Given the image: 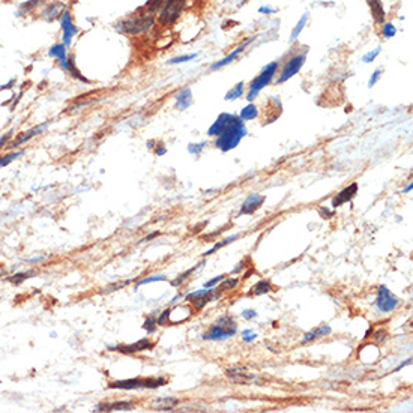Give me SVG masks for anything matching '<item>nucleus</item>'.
<instances>
[{
	"mask_svg": "<svg viewBox=\"0 0 413 413\" xmlns=\"http://www.w3.org/2000/svg\"><path fill=\"white\" fill-rule=\"evenodd\" d=\"M57 65H59V68L60 69H63L65 72H68L72 78H75V80H80V81H83V83H91V80H88L81 72H80V69L75 66V57L74 56H68L65 60H59L57 62Z\"/></svg>",
	"mask_w": 413,
	"mask_h": 413,
	"instance_id": "15",
	"label": "nucleus"
},
{
	"mask_svg": "<svg viewBox=\"0 0 413 413\" xmlns=\"http://www.w3.org/2000/svg\"><path fill=\"white\" fill-rule=\"evenodd\" d=\"M239 237V234H233V236H228V237H225V239H222V240H219L218 243H215L207 253H205V256H210V254H213V253H216L218 250H221L222 246H225V245H228V243H231L234 239H237Z\"/></svg>",
	"mask_w": 413,
	"mask_h": 413,
	"instance_id": "32",
	"label": "nucleus"
},
{
	"mask_svg": "<svg viewBox=\"0 0 413 413\" xmlns=\"http://www.w3.org/2000/svg\"><path fill=\"white\" fill-rule=\"evenodd\" d=\"M175 101H176V108L178 110H187V108H190V105L193 104V92H191V89L185 88V89L179 91L175 95Z\"/></svg>",
	"mask_w": 413,
	"mask_h": 413,
	"instance_id": "21",
	"label": "nucleus"
},
{
	"mask_svg": "<svg viewBox=\"0 0 413 413\" xmlns=\"http://www.w3.org/2000/svg\"><path fill=\"white\" fill-rule=\"evenodd\" d=\"M206 141H200V143H190L188 144V152L193 153V155H200L202 150L206 147Z\"/></svg>",
	"mask_w": 413,
	"mask_h": 413,
	"instance_id": "41",
	"label": "nucleus"
},
{
	"mask_svg": "<svg viewBox=\"0 0 413 413\" xmlns=\"http://www.w3.org/2000/svg\"><path fill=\"white\" fill-rule=\"evenodd\" d=\"M329 334H331V327H329L327 324L318 326V327L312 329L308 334L304 335L302 343H310V341H314V340H317V338H320V337H324V335H329Z\"/></svg>",
	"mask_w": 413,
	"mask_h": 413,
	"instance_id": "25",
	"label": "nucleus"
},
{
	"mask_svg": "<svg viewBox=\"0 0 413 413\" xmlns=\"http://www.w3.org/2000/svg\"><path fill=\"white\" fill-rule=\"evenodd\" d=\"M272 290V284L269 280H260L251 290L253 296H260V295H266Z\"/></svg>",
	"mask_w": 413,
	"mask_h": 413,
	"instance_id": "27",
	"label": "nucleus"
},
{
	"mask_svg": "<svg viewBox=\"0 0 413 413\" xmlns=\"http://www.w3.org/2000/svg\"><path fill=\"white\" fill-rule=\"evenodd\" d=\"M45 2H47V0H27V2H23V3H20V6H18L15 15H17V17H26V15L35 12L36 8H39V6L44 5Z\"/></svg>",
	"mask_w": 413,
	"mask_h": 413,
	"instance_id": "22",
	"label": "nucleus"
},
{
	"mask_svg": "<svg viewBox=\"0 0 413 413\" xmlns=\"http://www.w3.org/2000/svg\"><path fill=\"white\" fill-rule=\"evenodd\" d=\"M382 74H383V71L380 69V68H377L374 72H373V75L370 77V81H368V88H373L377 81H379V78L382 77Z\"/></svg>",
	"mask_w": 413,
	"mask_h": 413,
	"instance_id": "43",
	"label": "nucleus"
},
{
	"mask_svg": "<svg viewBox=\"0 0 413 413\" xmlns=\"http://www.w3.org/2000/svg\"><path fill=\"white\" fill-rule=\"evenodd\" d=\"M380 53H382V48L377 47V48L368 51L367 54H364V56H362V62H364V63H371V62H374V60L377 59V56H379Z\"/></svg>",
	"mask_w": 413,
	"mask_h": 413,
	"instance_id": "40",
	"label": "nucleus"
},
{
	"mask_svg": "<svg viewBox=\"0 0 413 413\" xmlns=\"http://www.w3.org/2000/svg\"><path fill=\"white\" fill-rule=\"evenodd\" d=\"M66 11V5L60 0H56V2H51V3H47L41 12H39V18L44 20L45 23H53L56 20H59L62 17V14Z\"/></svg>",
	"mask_w": 413,
	"mask_h": 413,
	"instance_id": "11",
	"label": "nucleus"
},
{
	"mask_svg": "<svg viewBox=\"0 0 413 413\" xmlns=\"http://www.w3.org/2000/svg\"><path fill=\"white\" fill-rule=\"evenodd\" d=\"M131 283V280H126V281H123V283H117V284H114V286H110V287H107L104 292L107 293V292H114V290H119V289H122V287H125V286H128Z\"/></svg>",
	"mask_w": 413,
	"mask_h": 413,
	"instance_id": "48",
	"label": "nucleus"
},
{
	"mask_svg": "<svg viewBox=\"0 0 413 413\" xmlns=\"http://www.w3.org/2000/svg\"><path fill=\"white\" fill-rule=\"evenodd\" d=\"M305 60H307V50L304 51H298L296 54H293L281 68L280 71V77L277 78V85H283L286 81H289L292 77H295L301 68L305 65Z\"/></svg>",
	"mask_w": 413,
	"mask_h": 413,
	"instance_id": "7",
	"label": "nucleus"
},
{
	"mask_svg": "<svg viewBox=\"0 0 413 413\" xmlns=\"http://www.w3.org/2000/svg\"><path fill=\"white\" fill-rule=\"evenodd\" d=\"M257 116H259V108H257L253 103L245 105V107L240 110V114H239V117H240L242 120H253V119H256Z\"/></svg>",
	"mask_w": 413,
	"mask_h": 413,
	"instance_id": "28",
	"label": "nucleus"
},
{
	"mask_svg": "<svg viewBox=\"0 0 413 413\" xmlns=\"http://www.w3.org/2000/svg\"><path fill=\"white\" fill-rule=\"evenodd\" d=\"M259 12L263 14V15H272V14H277V9L271 8V6H260L259 8Z\"/></svg>",
	"mask_w": 413,
	"mask_h": 413,
	"instance_id": "49",
	"label": "nucleus"
},
{
	"mask_svg": "<svg viewBox=\"0 0 413 413\" xmlns=\"http://www.w3.org/2000/svg\"><path fill=\"white\" fill-rule=\"evenodd\" d=\"M243 265H245V263H243V262H240V263H239V265L233 269V274H239V272H242V271H243V268H245Z\"/></svg>",
	"mask_w": 413,
	"mask_h": 413,
	"instance_id": "54",
	"label": "nucleus"
},
{
	"mask_svg": "<svg viewBox=\"0 0 413 413\" xmlns=\"http://www.w3.org/2000/svg\"><path fill=\"white\" fill-rule=\"evenodd\" d=\"M237 332V324L234 321V318L228 314L221 315L203 335L205 340L209 341H216V340H225L233 337Z\"/></svg>",
	"mask_w": 413,
	"mask_h": 413,
	"instance_id": "3",
	"label": "nucleus"
},
{
	"mask_svg": "<svg viewBox=\"0 0 413 413\" xmlns=\"http://www.w3.org/2000/svg\"><path fill=\"white\" fill-rule=\"evenodd\" d=\"M242 317L243 318H246V320H253V318H256L257 317V312L254 310H245L243 312H242Z\"/></svg>",
	"mask_w": 413,
	"mask_h": 413,
	"instance_id": "51",
	"label": "nucleus"
},
{
	"mask_svg": "<svg viewBox=\"0 0 413 413\" xmlns=\"http://www.w3.org/2000/svg\"><path fill=\"white\" fill-rule=\"evenodd\" d=\"M167 383V379L164 377H153V379H128V380H117L108 385L111 389H123V391H132V389H156Z\"/></svg>",
	"mask_w": 413,
	"mask_h": 413,
	"instance_id": "5",
	"label": "nucleus"
},
{
	"mask_svg": "<svg viewBox=\"0 0 413 413\" xmlns=\"http://www.w3.org/2000/svg\"><path fill=\"white\" fill-rule=\"evenodd\" d=\"M227 377H230L234 383H240V385H248L253 383L256 380V376L248 373L243 367H234V368H228L225 371Z\"/></svg>",
	"mask_w": 413,
	"mask_h": 413,
	"instance_id": "17",
	"label": "nucleus"
},
{
	"mask_svg": "<svg viewBox=\"0 0 413 413\" xmlns=\"http://www.w3.org/2000/svg\"><path fill=\"white\" fill-rule=\"evenodd\" d=\"M166 280H167L166 275H150V277H147V278L140 280V281L135 284V290H137L138 287H141V286H146V284H150V283H155V281H166Z\"/></svg>",
	"mask_w": 413,
	"mask_h": 413,
	"instance_id": "37",
	"label": "nucleus"
},
{
	"mask_svg": "<svg viewBox=\"0 0 413 413\" xmlns=\"http://www.w3.org/2000/svg\"><path fill=\"white\" fill-rule=\"evenodd\" d=\"M188 0H166L164 6L158 12V23L164 27L172 26L181 17Z\"/></svg>",
	"mask_w": 413,
	"mask_h": 413,
	"instance_id": "6",
	"label": "nucleus"
},
{
	"mask_svg": "<svg viewBox=\"0 0 413 413\" xmlns=\"http://www.w3.org/2000/svg\"><path fill=\"white\" fill-rule=\"evenodd\" d=\"M200 266H202V263H199V265H196L194 268H190V269H188L187 272L181 274V275H179V277H178L176 280H173V281H172V286H175V287H176V286L182 284V283H184V281H185V280H187V278H188L190 275H193V272H194V271H197V269H199Z\"/></svg>",
	"mask_w": 413,
	"mask_h": 413,
	"instance_id": "35",
	"label": "nucleus"
},
{
	"mask_svg": "<svg viewBox=\"0 0 413 413\" xmlns=\"http://www.w3.org/2000/svg\"><path fill=\"white\" fill-rule=\"evenodd\" d=\"M224 278H225V275H218V277H215V278L209 280L207 283H205V289H212V287H215V286H216V284H219Z\"/></svg>",
	"mask_w": 413,
	"mask_h": 413,
	"instance_id": "45",
	"label": "nucleus"
},
{
	"mask_svg": "<svg viewBox=\"0 0 413 413\" xmlns=\"http://www.w3.org/2000/svg\"><path fill=\"white\" fill-rule=\"evenodd\" d=\"M320 215H321V218H331L334 213L329 212V210H326V209H321V210H320Z\"/></svg>",
	"mask_w": 413,
	"mask_h": 413,
	"instance_id": "53",
	"label": "nucleus"
},
{
	"mask_svg": "<svg viewBox=\"0 0 413 413\" xmlns=\"http://www.w3.org/2000/svg\"><path fill=\"white\" fill-rule=\"evenodd\" d=\"M278 68H280V62H278V60L271 62V63H268V65L262 69V72L251 81L250 91H248V94H246V100H248L250 103H251L254 98H257V95L260 94L262 89H265L266 86L271 85V81L274 80V77H275L277 72H278Z\"/></svg>",
	"mask_w": 413,
	"mask_h": 413,
	"instance_id": "4",
	"label": "nucleus"
},
{
	"mask_svg": "<svg viewBox=\"0 0 413 413\" xmlns=\"http://www.w3.org/2000/svg\"><path fill=\"white\" fill-rule=\"evenodd\" d=\"M164 3H166V0H147V3L143 6V9L146 11V12H143V14H150V15H153V14H156V12L161 11V8L164 6Z\"/></svg>",
	"mask_w": 413,
	"mask_h": 413,
	"instance_id": "30",
	"label": "nucleus"
},
{
	"mask_svg": "<svg viewBox=\"0 0 413 413\" xmlns=\"http://www.w3.org/2000/svg\"><path fill=\"white\" fill-rule=\"evenodd\" d=\"M412 188H413V184L410 182V184H409V185L403 190V193H404V194H407V193H410V191H412Z\"/></svg>",
	"mask_w": 413,
	"mask_h": 413,
	"instance_id": "57",
	"label": "nucleus"
},
{
	"mask_svg": "<svg viewBox=\"0 0 413 413\" xmlns=\"http://www.w3.org/2000/svg\"><path fill=\"white\" fill-rule=\"evenodd\" d=\"M410 364H412V359H407V361H406V362H403V364H401V365H400L398 368H395V370H394V373H397V371H400L401 368H404L406 365H410Z\"/></svg>",
	"mask_w": 413,
	"mask_h": 413,
	"instance_id": "56",
	"label": "nucleus"
},
{
	"mask_svg": "<svg viewBox=\"0 0 413 413\" xmlns=\"http://www.w3.org/2000/svg\"><path fill=\"white\" fill-rule=\"evenodd\" d=\"M97 412H129L134 410V404L129 401H117V403H111V404H100L97 409Z\"/></svg>",
	"mask_w": 413,
	"mask_h": 413,
	"instance_id": "20",
	"label": "nucleus"
},
{
	"mask_svg": "<svg viewBox=\"0 0 413 413\" xmlns=\"http://www.w3.org/2000/svg\"><path fill=\"white\" fill-rule=\"evenodd\" d=\"M242 340L245 341V343H253L254 340H256V337H257V334L256 332H253V331H250V329H246V331H243L242 332Z\"/></svg>",
	"mask_w": 413,
	"mask_h": 413,
	"instance_id": "46",
	"label": "nucleus"
},
{
	"mask_svg": "<svg viewBox=\"0 0 413 413\" xmlns=\"http://www.w3.org/2000/svg\"><path fill=\"white\" fill-rule=\"evenodd\" d=\"M26 152L24 150H15V152H11V153H6V155H2L0 156V169L2 167H6L8 164H11L12 161L18 159L20 156H23Z\"/></svg>",
	"mask_w": 413,
	"mask_h": 413,
	"instance_id": "31",
	"label": "nucleus"
},
{
	"mask_svg": "<svg viewBox=\"0 0 413 413\" xmlns=\"http://www.w3.org/2000/svg\"><path fill=\"white\" fill-rule=\"evenodd\" d=\"M153 349V343L149 338H141L134 344H126V346H116V347H108V350L113 352H120L123 355H131V353H137V352H144V350H150Z\"/></svg>",
	"mask_w": 413,
	"mask_h": 413,
	"instance_id": "13",
	"label": "nucleus"
},
{
	"mask_svg": "<svg viewBox=\"0 0 413 413\" xmlns=\"http://www.w3.org/2000/svg\"><path fill=\"white\" fill-rule=\"evenodd\" d=\"M59 23H60V29H62V42H63L66 47H71L74 38H75L77 33H78V27L75 26L71 12H69V11H65V12L62 14V17L59 18Z\"/></svg>",
	"mask_w": 413,
	"mask_h": 413,
	"instance_id": "10",
	"label": "nucleus"
},
{
	"mask_svg": "<svg viewBox=\"0 0 413 413\" xmlns=\"http://www.w3.org/2000/svg\"><path fill=\"white\" fill-rule=\"evenodd\" d=\"M356 193H358V184H352V185L346 187L344 190H341V191L332 199V203H331V205H332L334 209L343 206L344 203L350 202V200L356 196Z\"/></svg>",
	"mask_w": 413,
	"mask_h": 413,
	"instance_id": "18",
	"label": "nucleus"
},
{
	"mask_svg": "<svg viewBox=\"0 0 413 413\" xmlns=\"http://www.w3.org/2000/svg\"><path fill=\"white\" fill-rule=\"evenodd\" d=\"M153 146H155V141H153V140H150V141L147 143V147H153Z\"/></svg>",
	"mask_w": 413,
	"mask_h": 413,
	"instance_id": "58",
	"label": "nucleus"
},
{
	"mask_svg": "<svg viewBox=\"0 0 413 413\" xmlns=\"http://www.w3.org/2000/svg\"><path fill=\"white\" fill-rule=\"evenodd\" d=\"M231 116H233V114H228V113H221V114L216 117V120H215V122L209 126V129H207V135H209V137H218V135L224 131V128L227 126V123L230 122Z\"/></svg>",
	"mask_w": 413,
	"mask_h": 413,
	"instance_id": "19",
	"label": "nucleus"
},
{
	"mask_svg": "<svg viewBox=\"0 0 413 413\" xmlns=\"http://www.w3.org/2000/svg\"><path fill=\"white\" fill-rule=\"evenodd\" d=\"M170 308H167V310L162 311V314L156 318V324L158 326H166L167 324V321L170 320Z\"/></svg>",
	"mask_w": 413,
	"mask_h": 413,
	"instance_id": "42",
	"label": "nucleus"
},
{
	"mask_svg": "<svg viewBox=\"0 0 413 413\" xmlns=\"http://www.w3.org/2000/svg\"><path fill=\"white\" fill-rule=\"evenodd\" d=\"M245 135H246V128H245L243 120L239 116H231V119L227 123V126L224 128V131L216 137L215 146L222 152H228V150L234 149Z\"/></svg>",
	"mask_w": 413,
	"mask_h": 413,
	"instance_id": "1",
	"label": "nucleus"
},
{
	"mask_svg": "<svg viewBox=\"0 0 413 413\" xmlns=\"http://www.w3.org/2000/svg\"><path fill=\"white\" fill-rule=\"evenodd\" d=\"M237 284H239V278H224V280H222V284H221V287H219V290H221V292H227V290L234 289Z\"/></svg>",
	"mask_w": 413,
	"mask_h": 413,
	"instance_id": "39",
	"label": "nucleus"
},
{
	"mask_svg": "<svg viewBox=\"0 0 413 413\" xmlns=\"http://www.w3.org/2000/svg\"><path fill=\"white\" fill-rule=\"evenodd\" d=\"M48 57H53L57 62L59 60H65L68 57V47L63 42H57V44L51 45L48 48Z\"/></svg>",
	"mask_w": 413,
	"mask_h": 413,
	"instance_id": "24",
	"label": "nucleus"
},
{
	"mask_svg": "<svg viewBox=\"0 0 413 413\" xmlns=\"http://www.w3.org/2000/svg\"><path fill=\"white\" fill-rule=\"evenodd\" d=\"M156 24V20L150 14H137L129 18H125L116 24V30L122 35L128 36H137L141 33L149 32Z\"/></svg>",
	"mask_w": 413,
	"mask_h": 413,
	"instance_id": "2",
	"label": "nucleus"
},
{
	"mask_svg": "<svg viewBox=\"0 0 413 413\" xmlns=\"http://www.w3.org/2000/svg\"><path fill=\"white\" fill-rule=\"evenodd\" d=\"M307 21H308V12H304V14H302V17L299 18V21L296 23V26H295V27H293V30H292V35H290V42H295V41L301 36V32L305 29Z\"/></svg>",
	"mask_w": 413,
	"mask_h": 413,
	"instance_id": "26",
	"label": "nucleus"
},
{
	"mask_svg": "<svg viewBox=\"0 0 413 413\" xmlns=\"http://www.w3.org/2000/svg\"><path fill=\"white\" fill-rule=\"evenodd\" d=\"M397 35V27H395V24L394 23H383L382 24V36L385 38V39H391V38H394Z\"/></svg>",
	"mask_w": 413,
	"mask_h": 413,
	"instance_id": "33",
	"label": "nucleus"
},
{
	"mask_svg": "<svg viewBox=\"0 0 413 413\" xmlns=\"http://www.w3.org/2000/svg\"><path fill=\"white\" fill-rule=\"evenodd\" d=\"M219 298H221V292H216L213 289H202V290L190 293L185 299L188 302H191L196 310H202V308H205V305H207L209 302L216 301Z\"/></svg>",
	"mask_w": 413,
	"mask_h": 413,
	"instance_id": "9",
	"label": "nucleus"
},
{
	"mask_svg": "<svg viewBox=\"0 0 413 413\" xmlns=\"http://www.w3.org/2000/svg\"><path fill=\"white\" fill-rule=\"evenodd\" d=\"M156 236H159V233H158V231H153V233H150L149 236H146L143 240H144V242H149L150 239H153V237H156Z\"/></svg>",
	"mask_w": 413,
	"mask_h": 413,
	"instance_id": "55",
	"label": "nucleus"
},
{
	"mask_svg": "<svg viewBox=\"0 0 413 413\" xmlns=\"http://www.w3.org/2000/svg\"><path fill=\"white\" fill-rule=\"evenodd\" d=\"M48 126V122H45V123H41V125H36V126H33V128H30V129H27V131H23V132H20L9 144H8V149H17V147H20V146H23V144H26L27 141H30L33 137H36V135H39V134H42L44 131H45V128Z\"/></svg>",
	"mask_w": 413,
	"mask_h": 413,
	"instance_id": "12",
	"label": "nucleus"
},
{
	"mask_svg": "<svg viewBox=\"0 0 413 413\" xmlns=\"http://www.w3.org/2000/svg\"><path fill=\"white\" fill-rule=\"evenodd\" d=\"M166 153H167V147L162 143H158L156 147H155V155L156 156H164Z\"/></svg>",
	"mask_w": 413,
	"mask_h": 413,
	"instance_id": "50",
	"label": "nucleus"
},
{
	"mask_svg": "<svg viewBox=\"0 0 413 413\" xmlns=\"http://www.w3.org/2000/svg\"><path fill=\"white\" fill-rule=\"evenodd\" d=\"M243 89H245V83H243V81L237 83L231 91H228V92L225 94L224 100H225V101H236V100H239L240 97H243Z\"/></svg>",
	"mask_w": 413,
	"mask_h": 413,
	"instance_id": "29",
	"label": "nucleus"
},
{
	"mask_svg": "<svg viewBox=\"0 0 413 413\" xmlns=\"http://www.w3.org/2000/svg\"><path fill=\"white\" fill-rule=\"evenodd\" d=\"M368 5H370V9H371V15L374 18V21L377 24H383L385 23V8H383V3L382 0H367Z\"/></svg>",
	"mask_w": 413,
	"mask_h": 413,
	"instance_id": "23",
	"label": "nucleus"
},
{
	"mask_svg": "<svg viewBox=\"0 0 413 413\" xmlns=\"http://www.w3.org/2000/svg\"><path fill=\"white\" fill-rule=\"evenodd\" d=\"M197 53H193V54H182V56H178V57H173V59H170L167 63L169 65H179V63H187V62H190V60H194V59H197Z\"/></svg>",
	"mask_w": 413,
	"mask_h": 413,
	"instance_id": "34",
	"label": "nucleus"
},
{
	"mask_svg": "<svg viewBox=\"0 0 413 413\" xmlns=\"http://www.w3.org/2000/svg\"><path fill=\"white\" fill-rule=\"evenodd\" d=\"M12 132H14V129H11V131H8L6 134H3L2 137H0V150L9 143V140H11V137H12Z\"/></svg>",
	"mask_w": 413,
	"mask_h": 413,
	"instance_id": "47",
	"label": "nucleus"
},
{
	"mask_svg": "<svg viewBox=\"0 0 413 413\" xmlns=\"http://www.w3.org/2000/svg\"><path fill=\"white\" fill-rule=\"evenodd\" d=\"M398 304H400V299L397 296H394L386 286H380L377 289L376 307H377V310L380 311V312H383V314L392 312V311L398 307Z\"/></svg>",
	"mask_w": 413,
	"mask_h": 413,
	"instance_id": "8",
	"label": "nucleus"
},
{
	"mask_svg": "<svg viewBox=\"0 0 413 413\" xmlns=\"http://www.w3.org/2000/svg\"><path fill=\"white\" fill-rule=\"evenodd\" d=\"M15 83H17V80H15V78H12V80H11V81H8L6 85L0 86V91H8V89H12V88L15 86Z\"/></svg>",
	"mask_w": 413,
	"mask_h": 413,
	"instance_id": "52",
	"label": "nucleus"
},
{
	"mask_svg": "<svg viewBox=\"0 0 413 413\" xmlns=\"http://www.w3.org/2000/svg\"><path fill=\"white\" fill-rule=\"evenodd\" d=\"M256 39V36L254 38H250V39H246V41H243L240 45H237L231 53H228L225 57H222L221 60H218V62H215V63H212L210 66H209V71H215V69H219V68H224V66H227L228 63H231L240 53H243L245 51V48L250 45V44H253V41Z\"/></svg>",
	"mask_w": 413,
	"mask_h": 413,
	"instance_id": "14",
	"label": "nucleus"
},
{
	"mask_svg": "<svg viewBox=\"0 0 413 413\" xmlns=\"http://www.w3.org/2000/svg\"><path fill=\"white\" fill-rule=\"evenodd\" d=\"M35 272L33 271H29V272H20V274H15V275H12L11 278H9V281L12 283V284H15V286H20L23 281H26L27 278H30L32 275H33Z\"/></svg>",
	"mask_w": 413,
	"mask_h": 413,
	"instance_id": "36",
	"label": "nucleus"
},
{
	"mask_svg": "<svg viewBox=\"0 0 413 413\" xmlns=\"http://www.w3.org/2000/svg\"><path fill=\"white\" fill-rule=\"evenodd\" d=\"M386 337H388V332H386L385 329H379V331H376V332H374L373 340H374L376 343H382V341H385V340H386Z\"/></svg>",
	"mask_w": 413,
	"mask_h": 413,
	"instance_id": "44",
	"label": "nucleus"
},
{
	"mask_svg": "<svg viewBox=\"0 0 413 413\" xmlns=\"http://www.w3.org/2000/svg\"><path fill=\"white\" fill-rule=\"evenodd\" d=\"M143 329L150 335L156 331V317L155 315H147V318L143 323Z\"/></svg>",
	"mask_w": 413,
	"mask_h": 413,
	"instance_id": "38",
	"label": "nucleus"
},
{
	"mask_svg": "<svg viewBox=\"0 0 413 413\" xmlns=\"http://www.w3.org/2000/svg\"><path fill=\"white\" fill-rule=\"evenodd\" d=\"M265 203V196H260L257 193L250 194L245 202L242 203V207L239 210V215H253L256 210H259L262 205Z\"/></svg>",
	"mask_w": 413,
	"mask_h": 413,
	"instance_id": "16",
	"label": "nucleus"
}]
</instances>
